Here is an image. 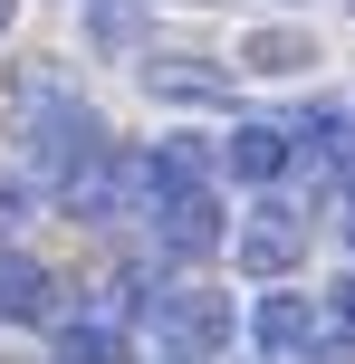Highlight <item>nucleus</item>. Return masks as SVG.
<instances>
[{"label": "nucleus", "instance_id": "14", "mask_svg": "<svg viewBox=\"0 0 355 364\" xmlns=\"http://www.w3.org/2000/svg\"><path fill=\"white\" fill-rule=\"evenodd\" d=\"M346 240H355V211H346Z\"/></svg>", "mask_w": 355, "mask_h": 364}, {"label": "nucleus", "instance_id": "5", "mask_svg": "<svg viewBox=\"0 0 355 364\" xmlns=\"http://www.w3.org/2000/svg\"><path fill=\"white\" fill-rule=\"evenodd\" d=\"M154 240H164V259H211L221 250V201L211 192H183V201H164V211H154Z\"/></svg>", "mask_w": 355, "mask_h": 364}, {"label": "nucleus", "instance_id": "9", "mask_svg": "<svg viewBox=\"0 0 355 364\" xmlns=\"http://www.w3.org/2000/svg\"><path fill=\"white\" fill-rule=\"evenodd\" d=\"M58 364H125V326L115 316H68L58 326Z\"/></svg>", "mask_w": 355, "mask_h": 364}, {"label": "nucleus", "instance_id": "13", "mask_svg": "<svg viewBox=\"0 0 355 364\" xmlns=\"http://www.w3.org/2000/svg\"><path fill=\"white\" fill-rule=\"evenodd\" d=\"M10 19H19V0H0V38H10Z\"/></svg>", "mask_w": 355, "mask_h": 364}, {"label": "nucleus", "instance_id": "7", "mask_svg": "<svg viewBox=\"0 0 355 364\" xmlns=\"http://www.w3.org/2000/svg\"><path fill=\"white\" fill-rule=\"evenodd\" d=\"M58 278L38 269L29 250H0V316H10V326H38V316H58Z\"/></svg>", "mask_w": 355, "mask_h": 364}, {"label": "nucleus", "instance_id": "11", "mask_svg": "<svg viewBox=\"0 0 355 364\" xmlns=\"http://www.w3.org/2000/svg\"><path fill=\"white\" fill-rule=\"evenodd\" d=\"M19 220H29V182H19V173H0V240H10Z\"/></svg>", "mask_w": 355, "mask_h": 364}, {"label": "nucleus", "instance_id": "10", "mask_svg": "<svg viewBox=\"0 0 355 364\" xmlns=\"http://www.w3.org/2000/svg\"><path fill=\"white\" fill-rule=\"evenodd\" d=\"M307 58H317V48H307L298 29H260V38L240 48V68H250V77H298Z\"/></svg>", "mask_w": 355, "mask_h": 364}, {"label": "nucleus", "instance_id": "2", "mask_svg": "<svg viewBox=\"0 0 355 364\" xmlns=\"http://www.w3.org/2000/svg\"><path fill=\"white\" fill-rule=\"evenodd\" d=\"M231 297L221 288H164V307H154V336H164V355H183V364H211L231 346Z\"/></svg>", "mask_w": 355, "mask_h": 364}, {"label": "nucleus", "instance_id": "8", "mask_svg": "<svg viewBox=\"0 0 355 364\" xmlns=\"http://www.w3.org/2000/svg\"><path fill=\"white\" fill-rule=\"evenodd\" d=\"M144 96H164V106H231V77L221 68H192V58H154Z\"/></svg>", "mask_w": 355, "mask_h": 364}, {"label": "nucleus", "instance_id": "4", "mask_svg": "<svg viewBox=\"0 0 355 364\" xmlns=\"http://www.w3.org/2000/svg\"><path fill=\"white\" fill-rule=\"evenodd\" d=\"M250 346H260L269 364H307L317 355V307H307L298 288H269L260 307H250Z\"/></svg>", "mask_w": 355, "mask_h": 364}, {"label": "nucleus", "instance_id": "15", "mask_svg": "<svg viewBox=\"0 0 355 364\" xmlns=\"http://www.w3.org/2000/svg\"><path fill=\"white\" fill-rule=\"evenodd\" d=\"M164 364H183V355H164Z\"/></svg>", "mask_w": 355, "mask_h": 364}, {"label": "nucleus", "instance_id": "3", "mask_svg": "<svg viewBox=\"0 0 355 364\" xmlns=\"http://www.w3.org/2000/svg\"><path fill=\"white\" fill-rule=\"evenodd\" d=\"M231 259H240L250 278H288V269L307 259V220L288 211V201H260V211L231 230Z\"/></svg>", "mask_w": 355, "mask_h": 364}, {"label": "nucleus", "instance_id": "1", "mask_svg": "<svg viewBox=\"0 0 355 364\" xmlns=\"http://www.w3.org/2000/svg\"><path fill=\"white\" fill-rule=\"evenodd\" d=\"M19 144H29V164L58 182V192H77L96 164H106V115L77 106V96H29V125H19Z\"/></svg>", "mask_w": 355, "mask_h": 364}, {"label": "nucleus", "instance_id": "12", "mask_svg": "<svg viewBox=\"0 0 355 364\" xmlns=\"http://www.w3.org/2000/svg\"><path fill=\"white\" fill-rule=\"evenodd\" d=\"M337 326L355 336V278H346V288H337Z\"/></svg>", "mask_w": 355, "mask_h": 364}, {"label": "nucleus", "instance_id": "6", "mask_svg": "<svg viewBox=\"0 0 355 364\" xmlns=\"http://www.w3.org/2000/svg\"><path fill=\"white\" fill-rule=\"evenodd\" d=\"M288 154H298V134H288V125H231L221 164H231V182H279Z\"/></svg>", "mask_w": 355, "mask_h": 364}]
</instances>
